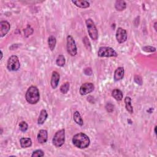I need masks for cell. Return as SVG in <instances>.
<instances>
[{
    "instance_id": "cell-1",
    "label": "cell",
    "mask_w": 157,
    "mask_h": 157,
    "mask_svg": "<svg viewBox=\"0 0 157 157\" xmlns=\"http://www.w3.org/2000/svg\"><path fill=\"white\" fill-rule=\"evenodd\" d=\"M72 142L76 147L83 149L87 148L89 146L90 144V140L87 134L83 133H79L75 134L73 136Z\"/></svg>"
},
{
    "instance_id": "cell-2",
    "label": "cell",
    "mask_w": 157,
    "mask_h": 157,
    "mask_svg": "<svg viewBox=\"0 0 157 157\" xmlns=\"http://www.w3.org/2000/svg\"><path fill=\"white\" fill-rule=\"evenodd\" d=\"M26 101L31 104H36L40 98L38 88L35 86H31L27 90L25 94Z\"/></svg>"
},
{
    "instance_id": "cell-3",
    "label": "cell",
    "mask_w": 157,
    "mask_h": 157,
    "mask_svg": "<svg viewBox=\"0 0 157 157\" xmlns=\"http://www.w3.org/2000/svg\"><path fill=\"white\" fill-rule=\"evenodd\" d=\"M88 35L93 40H97L98 38V32L94 22L92 19H88L85 21Z\"/></svg>"
},
{
    "instance_id": "cell-4",
    "label": "cell",
    "mask_w": 157,
    "mask_h": 157,
    "mask_svg": "<svg viewBox=\"0 0 157 157\" xmlns=\"http://www.w3.org/2000/svg\"><path fill=\"white\" fill-rule=\"evenodd\" d=\"M98 55L99 57H116L117 53L115 50L109 47H100L98 51Z\"/></svg>"
},
{
    "instance_id": "cell-5",
    "label": "cell",
    "mask_w": 157,
    "mask_h": 157,
    "mask_svg": "<svg viewBox=\"0 0 157 157\" xmlns=\"http://www.w3.org/2000/svg\"><path fill=\"white\" fill-rule=\"evenodd\" d=\"M65 141V131L64 129L58 131L55 134L52 139L53 144L57 147H61Z\"/></svg>"
},
{
    "instance_id": "cell-6",
    "label": "cell",
    "mask_w": 157,
    "mask_h": 157,
    "mask_svg": "<svg viewBox=\"0 0 157 157\" xmlns=\"http://www.w3.org/2000/svg\"><path fill=\"white\" fill-rule=\"evenodd\" d=\"M20 68V61L17 56L12 55L9 58L7 63V68L9 71H17Z\"/></svg>"
},
{
    "instance_id": "cell-7",
    "label": "cell",
    "mask_w": 157,
    "mask_h": 157,
    "mask_svg": "<svg viewBox=\"0 0 157 157\" xmlns=\"http://www.w3.org/2000/svg\"><path fill=\"white\" fill-rule=\"evenodd\" d=\"M67 51L68 53L71 56H75L77 53V46L75 42L74 39L72 36L69 35L67 37Z\"/></svg>"
},
{
    "instance_id": "cell-8",
    "label": "cell",
    "mask_w": 157,
    "mask_h": 157,
    "mask_svg": "<svg viewBox=\"0 0 157 157\" xmlns=\"http://www.w3.org/2000/svg\"><path fill=\"white\" fill-rule=\"evenodd\" d=\"M94 86L93 83L91 82H86L81 85L79 92L81 95L84 96V95L92 93L94 90Z\"/></svg>"
},
{
    "instance_id": "cell-9",
    "label": "cell",
    "mask_w": 157,
    "mask_h": 157,
    "mask_svg": "<svg viewBox=\"0 0 157 157\" xmlns=\"http://www.w3.org/2000/svg\"><path fill=\"white\" fill-rule=\"evenodd\" d=\"M116 39L117 42L120 44L125 42L127 39L126 31L121 27L118 28L116 32Z\"/></svg>"
},
{
    "instance_id": "cell-10",
    "label": "cell",
    "mask_w": 157,
    "mask_h": 157,
    "mask_svg": "<svg viewBox=\"0 0 157 157\" xmlns=\"http://www.w3.org/2000/svg\"><path fill=\"white\" fill-rule=\"evenodd\" d=\"M10 29V25L8 21H1L0 22V37L3 38L6 35Z\"/></svg>"
},
{
    "instance_id": "cell-11",
    "label": "cell",
    "mask_w": 157,
    "mask_h": 157,
    "mask_svg": "<svg viewBox=\"0 0 157 157\" xmlns=\"http://www.w3.org/2000/svg\"><path fill=\"white\" fill-rule=\"evenodd\" d=\"M38 141L40 144L46 143L48 139V133L46 130H39L38 134Z\"/></svg>"
},
{
    "instance_id": "cell-12",
    "label": "cell",
    "mask_w": 157,
    "mask_h": 157,
    "mask_svg": "<svg viewBox=\"0 0 157 157\" xmlns=\"http://www.w3.org/2000/svg\"><path fill=\"white\" fill-rule=\"evenodd\" d=\"M60 76L58 72L53 71L52 72L50 84H51V86L53 89H55L58 87V83L60 81Z\"/></svg>"
},
{
    "instance_id": "cell-13",
    "label": "cell",
    "mask_w": 157,
    "mask_h": 157,
    "mask_svg": "<svg viewBox=\"0 0 157 157\" xmlns=\"http://www.w3.org/2000/svg\"><path fill=\"white\" fill-rule=\"evenodd\" d=\"M125 69L123 67H119L114 72V78L115 81H119L124 77Z\"/></svg>"
},
{
    "instance_id": "cell-14",
    "label": "cell",
    "mask_w": 157,
    "mask_h": 157,
    "mask_svg": "<svg viewBox=\"0 0 157 157\" xmlns=\"http://www.w3.org/2000/svg\"><path fill=\"white\" fill-rule=\"evenodd\" d=\"M72 3L74 4L77 7L81 8H88L90 7V3L85 0H76V1H72Z\"/></svg>"
},
{
    "instance_id": "cell-15",
    "label": "cell",
    "mask_w": 157,
    "mask_h": 157,
    "mask_svg": "<svg viewBox=\"0 0 157 157\" xmlns=\"http://www.w3.org/2000/svg\"><path fill=\"white\" fill-rule=\"evenodd\" d=\"M47 117H48V114L47 113L46 110L42 109L40 113V114H39V116L38 117V125H42L47 120Z\"/></svg>"
},
{
    "instance_id": "cell-16",
    "label": "cell",
    "mask_w": 157,
    "mask_h": 157,
    "mask_svg": "<svg viewBox=\"0 0 157 157\" xmlns=\"http://www.w3.org/2000/svg\"><path fill=\"white\" fill-rule=\"evenodd\" d=\"M20 145L22 148H28L31 146L32 141L30 138H21L20 141Z\"/></svg>"
},
{
    "instance_id": "cell-17",
    "label": "cell",
    "mask_w": 157,
    "mask_h": 157,
    "mask_svg": "<svg viewBox=\"0 0 157 157\" xmlns=\"http://www.w3.org/2000/svg\"><path fill=\"white\" fill-rule=\"evenodd\" d=\"M115 8L118 11L124 10L126 8V3L125 1L122 0H118L115 3Z\"/></svg>"
},
{
    "instance_id": "cell-18",
    "label": "cell",
    "mask_w": 157,
    "mask_h": 157,
    "mask_svg": "<svg viewBox=\"0 0 157 157\" xmlns=\"http://www.w3.org/2000/svg\"><path fill=\"white\" fill-rule=\"evenodd\" d=\"M125 103L126 110L130 114L133 113V108L131 105V99L130 97H126L125 98Z\"/></svg>"
},
{
    "instance_id": "cell-19",
    "label": "cell",
    "mask_w": 157,
    "mask_h": 157,
    "mask_svg": "<svg viewBox=\"0 0 157 157\" xmlns=\"http://www.w3.org/2000/svg\"><path fill=\"white\" fill-rule=\"evenodd\" d=\"M112 96H113L115 100L121 101L123 99V94L121 90L119 89H114L112 92Z\"/></svg>"
},
{
    "instance_id": "cell-20",
    "label": "cell",
    "mask_w": 157,
    "mask_h": 157,
    "mask_svg": "<svg viewBox=\"0 0 157 157\" xmlns=\"http://www.w3.org/2000/svg\"><path fill=\"white\" fill-rule=\"evenodd\" d=\"M73 119H74V122L77 123V125H80V126H82L83 125V121L82 118L80 113H78V111H76L75 113H74Z\"/></svg>"
},
{
    "instance_id": "cell-21",
    "label": "cell",
    "mask_w": 157,
    "mask_h": 157,
    "mask_svg": "<svg viewBox=\"0 0 157 157\" xmlns=\"http://www.w3.org/2000/svg\"><path fill=\"white\" fill-rule=\"evenodd\" d=\"M56 44H57V40H56L55 37L53 36H50L48 39V46L51 51H53L55 49Z\"/></svg>"
},
{
    "instance_id": "cell-22",
    "label": "cell",
    "mask_w": 157,
    "mask_h": 157,
    "mask_svg": "<svg viewBox=\"0 0 157 157\" xmlns=\"http://www.w3.org/2000/svg\"><path fill=\"white\" fill-rule=\"evenodd\" d=\"M66 63V60L63 55H60L58 56V57L56 60V64L58 66L63 67Z\"/></svg>"
},
{
    "instance_id": "cell-23",
    "label": "cell",
    "mask_w": 157,
    "mask_h": 157,
    "mask_svg": "<svg viewBox=\"0 0 157 157\" xmlns=\"http://www.w3.org/2000/svg\"><path fill=\"white\" fill-rule=\"evenodd\" d=\"M69 87H70V85L69 82L65 83L60 87V92L63 94L67 93L69 90Z\"/></svg>"
},
{
    "instance_id": "cell-24",
    "label": "cell",
    "mask_w": 157,
    "mask_h": 157,
    "mask_svg": "<svg viewBox=\"0 0 157 157\" xmlns=\"http://www.w3.org/2000/svg\"><path fill=\"white\" fill-rule=\"evenodd\" d=\"M28 125L26 123V122L22 121L19 124V128L20 130L22 132H25L28 130Z\"/></svg>"
},
{
    "instance_id": "cell-25",
    "label": "cell",
    "mask_w": 157,
    "mask_h": 157,
    "mask_svg": "<svg viewBox=\"0 0 157 157\" xmlns=\"http://www.w3.org/2000/svg\"><path fill=\"white\" fill-rule=\"evenodd\" d=\"M44 156V153L42 150H36L34 151L31 155L32 157H34V156L35 157V156L41 157V156Z\"/></svg>"
},
{
    "instance_id": "cell-26",
    "label": "cell",
    "mask_w": 157,
    "mask_h": 157,
    "mask_svg": "<svg viewBox=\"0 0 157 157\" xmlns=\"http://www.w3.org/2000/svg\"><path fill=\"white\" fill-rule=\"evenodd\" d=\"M142 50L147 53H153L156 51V48L152 46H145L142 47Z\"/></svg>"
},
{
    "instance_id": "cell-27",
    "label": "cell",
    "mask_w": 157,
    "mask_h": 157,
    "mask_svg": "<svg viewBox=\"0 0 157 157\" xmlns=\"http://www.w3.org/2000/svg\"><path fill=\"white\" fill-rule=\"evenodd\" d=\"M83 42L84 45H85V47L88 50H91V49H92V47H91V44H90V41L88 40V39L87 38V36H85V38H84L83 39Z\"/></svg>"
},
{
    "instance_id": "cell-28",
    "label": "cell",
    "mask_w": 157,
    "mask_h": 157,
    "mask_svg": "<svg viewBox=\"0 0 157 157\" xmlns=\"http://www.w3.org/2000/svg\"><path fill=\"white\" fill-rule=\"evenodd\" d=\"M114 106L110 103H108L106 106V109L109 113H112L114 110Z\"/></svg>"
},
{
    "instance_id": "cell-29",
    "label": "cell",
    "mask_w": 157,
    "mask_h": 157,
    "mask_svg": "<svg viewBox=\"0 0 157 157\" xmlns=\"http://www.w3.org/2000/svg\"><path fill=\"white\" fill-rule=\"evenodd\" d=\"M134 81H135L138 84H139V85H142V78L139 76H136L134 77Z\"/></svg>"
},
{
    "instance_id": "cell-30",
    "label": "cell",
    "mask_w": 157,
    "mask_h": 157,
    "mask_svg": "<svg viewBox=\"0 0 157 157\" xmlns=\"http://www.w3.org/2000/svg\"><path fill=\"white\" fill-rule=\"evenodd\" d=\"M84 73L87 76L92 75V69L90 68H87L84 69Z\"/></svg>"
},
{
    "instance_id": "cell-31",
    "label": "cell",
    "mask_w": 157,
    "mask_h": 157,
    "mask_svg": "<svg viewBox=\"0 0 157 157\" xmlns=\"http://www.w3.org/2000/svg\"><path fill=\"white\" fill-rule=\"evenodd\" d=\"M156 24H157V22H155V24H154V28H155V31H156Z\"/></svg>"
},
{
    "instance_id": "cell-32",
    "label": "cell",
    "mask_w": 157,
    "mask_h": 157,
    "mask_svg": "<svg viewBox=\"0 0 157 157\" xmlns=\"http://www.w3.org/2000/svg\"><path fill=\"white\" fill-rule=\"evenodd\" d=\"M3 53L2 50H1V60L3 59Z\"/></svg>"
},
{
    "instance_id": "cell-33",
    "label": "cell",
    "mask_w": 157,
    "mask_h": 157,
    "mask_svg": "<svg viewBox=\"0 0 157 157\" xmlns=\"http://www.w3.org/2000/svg\"><path fill=\"white\" fill-rule=\"evenodd\" d=\"M156 126H155V130H154V131H155V134H156Z\"/></svg>"
}]
</instances>
